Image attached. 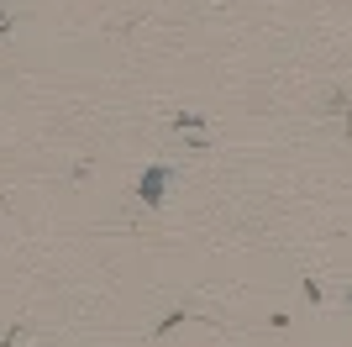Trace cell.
<instances>
[{"instance_id": "1", "label": "cell", "mask_w": 352, "mask_h": 347, "mask_svg": "<svg viewBox=\"0 0 352 347\" xmlns=\"http://www.w3.org/2000/svg\"><path fill=\"white\" fill-rule=\"evenodd\" d=\"M163 189H168V169H147L142 174V200L153 205V211L163 205Z\"/></svg>"}]
</instances>
